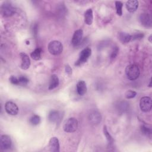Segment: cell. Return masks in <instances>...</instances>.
Instances as JSON below:
<instances>
[{"instance_id": "cell-8", "label": "cell", "mask_w": 152, "mask_h": 152, "mask_svg": "<svg viewBox=\"0 0 152 152\" xmlns=\"http://www.w3.org/2000/svg\"><path fill=\"white\" fill-rule=\"evenodd\" d=\"M12 141L10 137L7 135H2L1 136L0 147L2 150H6L11 147Z\"/></svg>"}, {"instance_id": "cell-18", "label": "cell", "mask_w": 152, "mask_h": 152, "mask_svg": "<svg viewBox=\"0 0 152 152\" xmlns=\"http://www.w3.org/2000/svg\"><path fill=\"white\" fill-rule=\"evenodd\" d=\"M48 119L51 122H56L59 119V113L57 110H52L48 115Z\"/></svg>"}, {"instance_id": "cell-10", "label": "cell", "mask_w": 152, "mask_h": 152, "mask_svg": "<svg viewBox=\"0 0 152 152\" xmlns=\"http://www.w3.org/2000/svg\"><path fill=\"white\" fill-rule=\"evenodd\" d=\"M83 30L78 29L75 31L71 40V43L74 46H77L80 44L83 38Z\"/></svg>"}, {"instance_id": "cell-3", "label": "cell", "mask_w": 152, "mask_h": 152, "mask_svg": "<svg viewBox=\"0 0 152 152\" xmlns=\"http://www.w3.org/2000/svg\"><path fill=\"white\" fill-rule=\"evenodd\" d=\"M48 50L52 55H58L62 52V44L58 40L51 41L48 45Z\"/></svg>"}, {"instance_id": "cell-21", "label": "cell", "mask_w": 152, "mask_h": 152, "mask_svg": "<svg viewBox=\"0 0 152 152\" xmlns=\"http://www.w3.org/2000/svg\"><path fill=\"white\" fill-rule=\"evenodd\" d=\"M103 133H104V136L106 137V140L108 142V144H109V145L110 147V146H112L113 145V139L112 138V137L111 136V135L109 134V132H108L107 129V128L106 126H103Z\"/></svg>"}, {"instance_id": "cell-19", "label": "cell", "mask_w": 152, "mask_h": 152, "mask_svg": "<svg viewBox=\"0 0 152 152\" xmlns=\"http://www.w3.org/2000/svg\"><path fill=\"white\" fill-rule=\"evenodd\" d=\"M119 38L122 43H127L131 40V35L125 32H121L119 34Z\"/></svg>"}, {"instance_id": "cell-31", "label": "cell", "mask_w": 152, "mask_h": 152, "mask_svg": "<svg viewBox=\"0 0 152 152\" xmlns=\"http://www.w3.org/2000/svg\"><path fill=\"white\" fill-rule=\"evenodd\" d=\"M65 71L69 75L72 74V69H71V68L69 65H66L65 66Z\"/></svg>"}, {"instance_id": "cell-23", "label": "cell", "mask_w": 152, "mask_h": 152, "mask_svg": "<svg viewBox=\"0 0 152 152\" xmlns=\"http://www.w3.org/2000/svg\"><path fill=\"white\" fill-rule=\"evenodd\" d=\"M141 131L142 133L146 136H150L151 134V128L145 125H142L141 126Z\"/></svg>"}, {"instance_id": "cell-9", "label": "cell", "mask_w": 152, "mask_h": 152, "mask_svg": "<svg viewBox=\"0 0 152 152\" xmlns=\"http://www.w3.org/2000/svg\"><path fill=\"white\" fill-rule=\"evenodd\" d=\"M88 120L91 124L97 125L102 121V115L97 110H93L88 115Z\"/></svg>"}, {"instance_id": "cell-17", "label": "cell", "mask_w": 152, "mask_h": 152, "mask_svg": "<svg viewBox=\"0 0 152 152\" xmlns=\"http://www.w3.org/2000/svg\"><path fill=\"white\" fill-rule=\"evenodd\" d=\"M59 84V80L56 74H52L50 77L49 85L48 87L49 90H53L57 87Z\"/></svg>"}, {"instance_id": "cell-7", "label": "cell", "mask_w": 152, "mask_h": 152, "mask_svg": "<svg viewBox=\"0 0 152 152\" xmlns=\"http://www.w3.org/2000/svg\"><path fill=\"white\" fill-rule=\"evenodd\" d=\"M5 110L7 113L11 115H16L18 113V107L17 105L11 101H8L5 103Z\"/></svg>"}, {"instance_id": "cell-29", "label": "cell", "mask_w": 152, "mask_h": 152, "mask_svg": "<svg viewBox=\"0 0 152 152\" xmlns=\"http://www.w3.org/2000/svg\"><path fill=\"white\" fill-rule=\"evenodd\" d=\"M118 52H119V49H118V48L117 46L115 47V48H113V49L112 53H111V55H110V59H115V58H116V56H117Z\"/></svg>"}, {"instance_id": "cell-4", "label": "cell", "mask_w": 152, "mask_h": 152, "mask_svg": "<svg viewBox=\"0 0 152 152\" xmlns=\"http://www.w3.org/2000/svg\"><path fill=\"white\" fill-rule=\"evenodd\" d=\"M91 49L87 48L84 49L80 53L78 59L76 61L75 65L77 66H80L87 62L89 57L91 56Z\"/></svg>"}, {"instance_id": "cell-24", "label": "cell", "mask_w": 152, "mask_h": 152, "mask_svg": "<svg viewBox=\"0 0 152 152\" xmlns=\"http://www.w3.org/2000/svg\"><path fill=\"white\" fill-rule=\"evenodd\" d=\"M122 7H123V3L121 1L115 2V7H116V13L119 16H121L122 14Z\"/></svg>"}, {"instance_id": "cell-11", "label": "cell", "mask_w": 152, "mask_h": 152, "mask_svg": "<svg viewBox=\"0 0 152 152\" xmlns=\"http://www.w3.org/2000/svg\"><path fill=\"white\" fill-rule=\"evenodd\" d=\"M49 150L52 152H59V142L58 139L55 137H52L49 142L48 145Z\"/></svg>"}, {"instance_id": "cell-25", "label": "cell", "mask_w": 152, "mask_h": 152, "mask_svg": "<svg viewBox=\"0 0 152 152\" xmlns=\"http://www.w3.org/2000/svg\"><path fill=\"white\" fill-rule=\"evenodd\" d=\"M18 84L19 86H26L29 80L26 77V76H24V75H20L19 76V77H18Z\"/></svg>"}, {"instance_id": "cell-15", "label": "cell", "mask_w": 152, "mask_h": 152, "mask_svg": "<svg viewBox=\"0 0 152 152\" xmlns=\"http://www.w3.org/2000/svg\"><path fill=\"white\" fill-rule=\"evenodd\" d=\"M138 7V2L136 0L128 1L126 3V8L130 12H133L137 10Z\"/></svg>"}, {"instance_id": "cell-5", "label": "cell", "mask_w": 152, "mask_h": 152, "mask_svg": "<svg viewBox=\"0 0 152 152\" xmlns=\"http://www.w3.org/2000/svg\"><path fill=\"white\" fill-rule=\"evenodd\" d=\"M140 107L141 110L144 112H150L152 107L151 98L147 96L141 97L140 101Z\"/></svg>"}, {"instance_id": "cell-27", "label": "cell", "mask_w": 152, "mask_h": 152, "mask_svg": "<svg viewBox=\"0 0 152 152\" xmlns=\"http://www.w3.org/2000/svg\"><path fill=\"white\" fill-rule=\"evenodd\" d=\"M136 95H137V93L133 90H128L125 94V96L127 99L134 98L136 96Z\"/></svg>"}, {"instance_id": "cell-32", "label": "cell", "mask_w": 152, "mask_h": 152, "mask_svg": "<svg viewBox=\"0 0 152 152\" xmlns=\"http://www.w3.org/2000/svg\"><path fill=\"white\" fill-rule=\"evenodd\" d=\"M151 37H152V36L151 35H150V36H149V38H148V40H149V41H150V42H151Z\"/></svg>"}, {"instance_id": "cell-30", "label": "cell", "mask_w": 152, "mask_h": 152, "mask_svg": "<svg viewBox=\"0 0 152 152\" xmlns=\"http://www.w3.org/2000/svg\"><path fill=\"white\" fill-rule=\"evenodd\" d=\"M10 81L14 85H18V78L14 76V75H11L10 78Z\"/></svg>"}, {"instance_id": "cell-28", "label": "cell", "mask_w": 152, "mask_h": 152, "mask_svg": "<svg viewBox=\"0 0 152 152\" xmlns=\"http://www.w3.org/2000/svg\"><path fill=\"white\" fill-rule=\"evenodd\" d=\"M144 37V34L142 33H135L134 35L131 36V40H138L141 39Z\"/></svg>"}, {"instance_id": "cell-1", "label": "cell", "mask_w": 152, "mask_h": 152, "mask_svg": "<svg viewBox=\"0 0 152 152\" xmlns=\"http://www.w3.org/2000/svg\"><path fill=\"white\" fill-rule=\"evenodd\" d=\"M125 74L129 80H135L139 77L140 71L137 65L130 64L126 67Z\"/></svg>"}, {"instance_id": "cell-26", "label": "cell", "mask_w": 152, "mask_h": 152, "mask_svg": "<svg viewBox=\"0 0 152 152\" xmlns=\"http://www.w3.org/2000/svg\"><path fill=\"white\" fill-rule=\"evenodd\" d=\"M30 122L33 125H37L40 122V118L39 116L34 115L30 119Z\"/></svg>"}, {"instance_id": "cell-13", "label": "cell", "mask_w": 152, "mask_h": 152, "mask_svg": "<svg viewBox=\"0 0 152 152\" xmlns=\"http://www.w3.org/2000/svg\"><path fill=\"white\" fill-rule=\"evenodd\" d=\"M21 59V68L23 69H27L30 66V59L28 56L24 52L20 54Z\"/></svg>"}, {"instance_id": "cell-16", "label": "cell", "mask_w": 152, "mask_h": 152, "mask_svg": "<svg viewBox=\"0 0 152 152\" xmlns=\"http://www.w3.org/2000/svg\"><path fill=\"white\" fill-rule=\"evenodd\" d=\"M93 20V10L91 8H88L84 13V22L87 25H91Z\"/></svg>"}, {"instance_id": "cell-20", "label": "cell", "mask_w": 152, "mask_h": 152, "mask_svg": "<svg viewBox=\"0 0 152 152\" xmlns=\"http://www.w3.org/2000/svg\"><path fill=\"white\" fill-rule=\"evenodd\" d=\"M117 109L118 110L119 112L122 113L126 111L129 108V104L125 101H122L118 103L116 107Z\"/></svg>"}, {"instance_id": "cell-6", "label": "cell", "mask_w": 152, "mask_h": 152, "mask_svg": "<svg viewBox=\"0 0 152 152\" xmlns=\"http://www.w3.org/2000/svg\"><path fill=\"white\" fill-rule=\"evenodd\" d=\"M1 12L4 16L10 17L15 14V10L10 2H5L1 6Z\"/></svg>"}, {"instance_id": "cell-22", "label": "cell", "mask_w": 152, "mask_h": 152, "mask_svg": "<svg viewBox=\"0 0 152 152\" xmlns=\"http://www.w3.org/2000/svg\"><path fill=\"white\" fill-rule=\"evenodd\" d=\"M41 53L42 49L40 48H36L31 53L30 56L34 60H39L41 58Z\"/></svg>"}, {"instance_id": "cell-12", "label": "cell", "mask_w": 152, "mask_h": 152, "mask_svg": "<svg viewBox=\"0 0 152 152\" xmlns=\"http://www.w3.org/2000/svg\"><path fill=\"white\" fill-rule=\"evenodd\" d=\"M140 20L142 25L144 27L147 28L151 27V18L148 14H141L140 16Z\"/></svg>"}, {"instance_id": "cell-14", "label": "cell", "mask_w": 152, "mask_h": 152, "mask_svg": "<svg viewBox=\"0 0 152 152\" xmlns=\"http://www.w3.org/2000/svg\"><path fill=\"white\" fill-rule=\"evenodd\" d=\"M77 91L80 96H83L87 91V86L85 81H79L77 84Z\"/></svg>"}, {"instance_id": "cell-2", "label": "cell", "mask_w": 152, "mask_h": 152, "mask_svg": "<svg viewBox=\"0 0 152 152\" xmlns=\"http://www.w3.org/2000/svg\"><path fill=\"white\" fill-rule=\"evenodd\" d=\"M78 126V121L75 118H69L64 122L63 129L66 132H74L77 129Z\"/></svg>"}]
</instances>
